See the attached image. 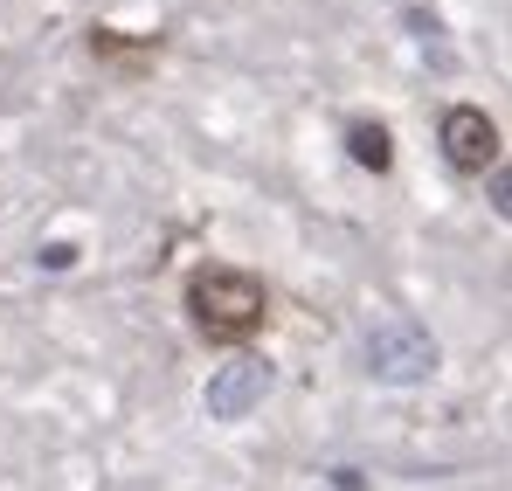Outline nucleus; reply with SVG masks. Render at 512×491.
Returning <instances> with one entry per match:
<instances>
[{"label": "nucleus", "instance_id": "obj_6", "mask_svg": "<svg viewBox=\"0 0 512 491\" xmlns=\"http://www.w3.org/2000/svg\"><path fill=\"white\" fill-rule=\"evenodd\" d=\"M346 153L360 173H395V132L381 118H346Z\"/></svg>", "mask_w": 512, "mask_h": 491}, {"label": "nucleus", "instance_id": "obj_5", "mask_svg": "<svg viewBox=\"0 0 512 491\" xmlns=\"http://www.w3.org/2000/svg\"><path fill=\"white\" fill-rule=\"evenodd\" d=\"M84 49H90V63H97V70H111V77L132 83V77H146V70L160 63V49H167V42H160V35H125V28H90Z\"/></svg>", "mask_w": 512, "mask_h": 491}, {"label": "nucleus", "instance_id": "obj_2", "mask_svg": "<svg viewBox=\"0 0 512 491\" xmlns=\"http://www.w3.org/2000/svg\"><path fill=\"white\" fill-rule=\"evenodd\" d=\"M436 146L457 173H499V118L485 104H450L436 118Z\"/></svg>", "mask_w": 512, "mask_h": 491}, {"label": "nucleus", "instance_id": "obj_3", "mask_svg": "<svg viewBox=\"0 0 512 491\" xmlns=\"http://www.w3.org/2000/svg\"><path fill=\"white\" fill-rule=\"evenodd\" d=\"M367 367L381 381H423L429 367H436V339L423 326H409V319H395V326H381L367 339Z\"/></svg>", "mask_w": 512, "mask_h": 491}, {"label": "nucleus", "instance_id": "obj_4", "mask_svg": "<svg viewBox=\"0 0 512 491\" xmlns=\"http://www.w3.org/2000/svg\"><path fill=\"white\" fill-rule=\"evenodd\" d=\"M270 395V360H256V353H236L215 381H208V415H222V422H243Z\"/></svg>", "mask_w": 512, "mask_h": 491}, {"label": "nucleus", "instance_id": "obj_1", "mask_svg": "<svg viewBox=\"0 0 512 491\" xmlns=\"http://www.w3.org/2000/svg\"><path fill=\"white\" fill-rule=\"evenodd\" d=\"M180 305H187V326L229 353H250V339H263L270 326V284L236 263H194L180 284Z\"/></svg>", "mask_w": 512, "mask_h": 491}]
</instances>
